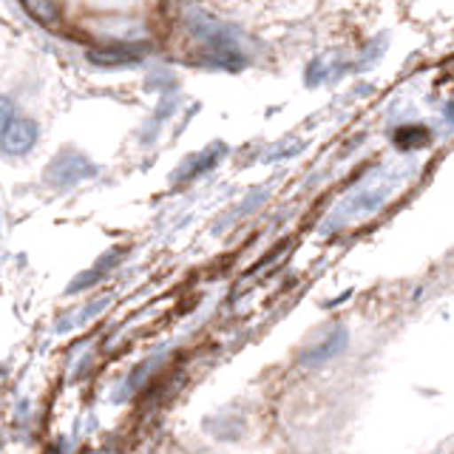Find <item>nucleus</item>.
Masks as SVG:
<instances>
[{
  "mask_svg": "<svg viewBox=\"0 0 454 454\" xmlns=\"http://www.w3.org/2000/svg\"><path fill=\"white\" fill-rule=\"evenodd\" d=\"M37 142V125L32 120H18L12 111V103L4 99V151L18 156L26 153Z\"/></svg>",
  "mask_w": 454,
  "mask_h": 454,
  "instance_id": "1",
  "label": "nucleus"
},
{
  "mask_svg": "<svg viewBox=\"0 0 454 454\" xmlns=\"http://www.w3.org/2000/svg\"><path fill=\"white\" fill-rule=\"evenodd\" d=\"M148 54V46H134V43H117V46H103V49H91L89 63L99 68H122V66H134L142 57Z\"/></svg>",
  "mask_w": 454,
  "mask_h": 454,
  "instance_id": "2",
  "label": "nucleus"
},
{
  "mask_svg": "<svg viewBox=\"0 0 454 454\" xmlns=\"http://www.w3.org/2000/svg\"><path fill=\"white\" fill-rule=\"evenodd\" d=\"M97 174V168L85 160L80 153H63L60 160H57L49 170V179L54 184H74L80 179H89Z\"/></svg>",
  "mask_w": 454,
  "mask_h": 454,
  "instance_id": "3",
  "label": "nucleus"
},
{
  "mask_svg": "<svg viewBox=\"0 0 454 454\" xmlns=\"http://www.w3.org/2000/svg\"><path fill=\"white\" fill-rule=\"evenodd\" d=\"M344 347H347V330H344V326H335V330L326 335V338H321L316 347L304 349L298 361H301L304 366H318V364L333 361Z\"/></svg>",
  "mask_w": 454,
  "mask_h": 454,
  "instance_id": "4",
  "label": "nucleus"
},
{
  "mask_svg": "<svg viewBox=\"0 0 454 454\" xmlns=\"http://www.w3.org/2000/svg\"><path fill=\"white\" fill-rule=\"evenodd\" d=\"M429 139H432V134L426 131V128H420V125H406V128H397V131H395V145L397 148H420Z\"/></svg>",
  "mask_w": 454,
  "mask_h": 454,
  "instance_id": "5",
  "label": "nucleus"
},
{
  "mask_svg": "<svg viewBox=\"0 0 454 454\" xmlns=\"http://www.w3.org/2000/svg\"><path fill=\"white\" fill-rule=\"evenodd\" d=\"M125 253V250H122ZM120 253V255H122ZM120 255H114V253H108V255H103V259H99V264L94 267V273H85V276H80L74 284H71V293H77V290H82V287H91V284H97L99 278H103L106 273H108V264H117V259H120Z\"/></svg>",
  "mask_w": 454,
  "mask_h": 454,
  "instance_id": "6",
  "label": "nucleus"
},
{
  "mask_svg": "<svg viewBox=\"0 0 454 454\" xmlns=\"http://www.w3.org/2000/svg\"><path fill=\"white\" fill-rule=\"evenodd\" d=\"M216 160H219V156H213V153H207V160H193L188 168H184V170H179V182H191L193 176H199V174H202V170H207V168H213V165H216Z\"/></svg>",
  "mask_w": 454,
  "mask_h": 454,
  "instance_id": "7",
  "label": "nucleus"
},
{
  "mask_svg": "<svg viewBox=\"0 0 454 454\" xmlns=\"http://www.w3.org/2000/svg\"><path fill=\"white\" fill-rule=\"evenodd\" d=\"M26 12H32L40 23H51V18L60 12V6H54V4H26Z\"/></svg>",
  "mask_w": 454,
  "mask_h": 454,
  "instance_id": "8",
  "label": "nucleus"
},
{
  "mask_svg": "<svg viewBox=\"0 0 454 454\" xmlns=\"http://www.w3.org/2000/svg\"><path fill=\"white\" fill-rule=\"evenodd\" d=\"M446 117L454 122V103H449V106H446Z\"/></svg>",
  "mask_w": 454,
  "mask_h": 454,
  "instance_id": "9",
  "label": "nucleus"
}]
</instances>
